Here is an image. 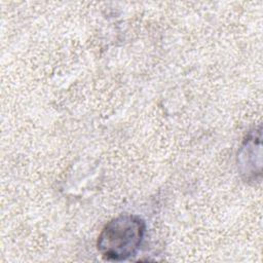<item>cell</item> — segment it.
<instances>
[{
  "instance_id": "cell-1",
  "label": "cell",
  "mask_w": 263,
  "mask_h": 263,
  "mask_svg": "<svg viewBox=\"0 0 263 263\" xmlns=\"http://www.w3.org/2000/svg\"><path fill=\"white\" fill-rule=\"evenodd\" d=\"M146 224L137 215L124 214L110 220L102 229L97 247L108 261H124L134 257L144 239Z\"/></svg>"
}]
</instances>
